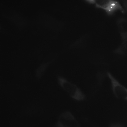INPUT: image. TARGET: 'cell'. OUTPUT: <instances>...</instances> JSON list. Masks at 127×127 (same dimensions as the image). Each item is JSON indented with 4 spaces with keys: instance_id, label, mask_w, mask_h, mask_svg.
<instances>
[{
    "instance_id": "cell-1",
    "label": "cell",
    "mask_w": 127,
    "mask_h": 127,
    "mask_svg": "<svg viewBox=\"0 0 127 127\" xmlns=\"http://www.w3.org/2000/svg\"><path fill=\"white\" fill-rule=\"evenodd\" d=\"M57 80L59 85L72 98L79 101L85 99V95L76 85L61 76H58Z\"/></svg>"
},
{
    "instance_id": "cell-2",
    "label": "cell",
    "mask_w": 127,
    "mask_h": 127,
    "mask_svg": "<svg viewBox=\"0 0 127 127\" xmlns=\"http://www.w3.org/2000/svg\"><path fill=\"white\" fill-rule=\"evenodd\" d=\"M90 2L95 3L96 6L105 10L108 14H113L116 11L120 10L124 12V10L122 6L118 1L112 0H88Z\"/></svg>"
},
{
    "instance_id": "cell-3",
    "label": "cell",
    "mask_w": 127,
    "mask_h": 127,
    "mask_svg": "<svg viewBox=\"0 0 127 127\" xmlns=\"http://www.w3.org/2000/svg\"><path fill=\"white\" fill-rule=\"evenodd\" d=\"M80 125L72 114L65 111L60 115L56 127H80Z\"/></svg>"
},
{
    "instance_id": "cell-4",
    "label": "cell",
    "mask_w": 127,
    "mask_h": 127,
    "mask_svg": "<svg viewBox=\"0 0 127 127\" xmlns=\"http://www.w3.org/2000/svg\"><path fill=\"white\" fill-rule=\"evenodd\" d=\"M107 75L111 81L115 96L118 98L127 100V88L121 84L110 73L107 72Z\"/></svg>"
},
{
    "instance_id": "cell-5",
    "label": "cell",
    "mask_w": 127,
    "mask_h": 127,
    "mask_svg": "<svg viewBox=\"0 0 127 127\" xmlns=\"http://www.w3.org/2000/svg\"><path fill=\"white\" fill-rule=\"evenodd\" d=\"M119 32L123 40L127 39V22L125 18H119L117 22Z\"/></svg>"
},
{
    "instance_id": "cell-6",
    "label": "cell",
    "mask_w": 127,
    "mask_h": 127,
    "mask_svg": "<svg viewBox=\"0 0 127 127\" xmlns=\"http://www.w3.org/2000/svg\"><path fill=\"white\" fill-rule=\"evenodd\" d=\"M115 53L123 55L127 53V39L123 40L119 47L114 51Z\"/></svg>"
},
{
    "instance_id": "cell-7",
    "label": "cell",
    "mask_w": 127,
    "mask_h": 127,
    "mask_svg": "<svg viewBox=\"0 0 127 127\" xmlns=\"http://www.w3.org/2000/svg\"><path fill=\"white\" fill-rule=\"evenodd\" d=\"M49 64V63H48L43 64L37 69L36 71V76L37 78H39L41 77Z\"/></svg>"
},
{
    "instance_id": "cell-8",
    "label": "cell",
    "mask_w": 127,
    "mask_h": 127,
    "mask_svg": "<svg viewBox=\"0 0 127 127\" xmlns=\"http://www.w3.org/2000/svg\"><path fill=\"white\" fill-rule=\"evenodd\" d=\"M123 3L125 8L127 11V0H123Z\"/></svg>"
},
{
    "instance_id": "cell-9",
    "label": "cell",
    "mask_w": 127,
    "mask_h": 127,
    "mask_svg": "<svg viewBox=\"0 0 127 127\" xmlns=\"http://www.w3.org/2000/svg\"><path fill=\"white\" fill-rule=\"evenodd\" d=\"M111 127H122L121 126L118 125H113Z\"/></svg>"
}]
</instances>
